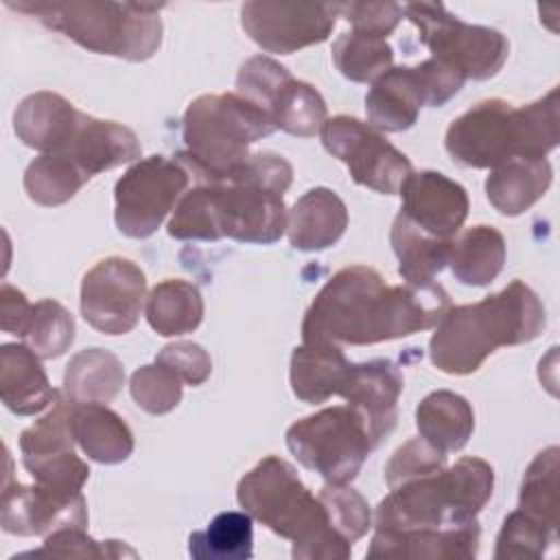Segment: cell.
<instances>
[{
	"label": "cell",
	"instance_id": "3",
	"mask_svg": "<svg viewBox=\"0 0 560 560\" xmlns=\"http://www.w3.org/2000/svg\"><path fill=\"white\" fill-rule=\"evenodd\" d=\"M560 90L514 107L503 98H486L457 116L444 136L446 153L468 168H494L508 160H545L558 144Z\"/></svg>",
	"mask_w": 560,
	"mask_h": 560
},
{
	"label": "cell",
	"instance_id": "45",
	"mask_svg": "<svg viewBox=\"0 0 560 560\" xmlns=\"http://www.w3.org/2000/svg\"><path fill=\"white\" fill-rule=\"evenodd\" d=\"M337 11L352 31L376 37H387L405 15L402 4L396 2H337Z\"/></svg>",
	"mask_w": 560,
	"mask_h": 560
},
{
	"label": "cell",
	"instance_id": "6",
	"mask_svg": "<svg viewBox=\"0 0 560 560\" xmlns=\"http://www.w3.org/2000/svg\"><path fill=\"white\" fill-rule=\"evenodd\" d=\"M494 470L481 457H462L453 466L389 488L374 514L376 529H435L477 521L490 501Z\"/></svg>",
	"mask_w": 560,
	"mask_h": 560
},
{
	"label": "cell",
	"instance_id": "26",
	"mask_svg": "<svg viewBox=\"0 0 560 560\" xmlns=\"http://www.w3.org/2000/svg\"><path fill=\"white\" fill-rule=\"evenodd\" d=\"M72 438L98 464H120L133 453V433L127 422L103 402H72Z\"/></svg>",
	"mask_w": 560,
	"mask_h": 560
},
{
	"label": "cell",
	"instance_id": "44",
	"mask_svg": "<svg viewBox=\"0 0 560 560\" xmlns=\"http://www.w3.org/2000/svg\"><path fill=\"white\" fill-rule=\"evenodd\" d=\"M446 466V453L438 451L422 438H413L398 446L385 464V481L389 488L413 477L440 470Z\"/></svg>",
	"mask_w": 560,
	"mask_h": 560
},
{
	"label": "cell",
	"instance_id": "31",
	"mask_svg": "<svg viewBox=\"0 0 560 560\" xmlns=\"http://www.w3.org/2000/svg\"><path fill=\"white\" fill-rule=\"evenodd\" d=\"M144 315L149 326L162 337L186 335L203 319V298L188 280H162L147 295Z\"/></svg>",
	"mask_w": 560,
	"mask_h": 560
},
{
	"label": "cell",
	"instance_id": "20",
	"mask_svg": "<svg viewBox=\"0 0 560 560\" xmlns=\"http://www.w3.org/2000/svg\"><path fill=\"white\" fill-rule=\"evenodd\" d=\"M479 523L435 529H376L368 558H416V560H468L479 551Z\"/></svg>",
	"mask_w": 560,
	"mask_h": 560
},
{
	"label": "cell",
	"instance_id": "42",
	"mask_svg": "<svg viewBox=\"0 0 560 560\" xmlns=\"http://www.w3.org/2000/svg\"><path fill=\"white\" fill-rule=\"evenodd\" d=\"M31 556L46 558H136V551L120 540H94L85 534V527H63L44 538V545Z\"/></svg>",
	"mask_w": 560,
	"mask_h": 560
},
{
	"label": "cell",
	"instance_id": "10",
	"mask_svg": "<svg viewBox=\"0 0 560 560\" xmlns=\"http://www.w3.org/2000/svg\"><path fill=\"white\" fill-rule=\"evenodd\" d=\"M402 13L416 24L418 37L433 59L451 66L464 79H490L508 59L510 44L499 31L462 22L442 2H409L402 4Z\"/></svg>",
	"mask_w": 560,
	"mask_h": 560
},
{
	"label": "cell",
	"instance_id": "22",
	"mask_svg": "<svg viewBox=\"0 0 560 560\" xmlns=\"http://www.w3.org/2000/svg\"><path fill=\"white\" fill-rule=\"evenodd\" d=\"M81 114L68 98L55 92L28 94L13 114L15 136L31 149L57 153L72 140Z\"/></svg>",
	"mask_w": 560,
	"mask_h": 560
},
{
	"label": "cell",
	"instance_id": "46",
	"mask_svg": "<svg viewBox=\"0 0 560 560\" xmlns=\"http://www.w3.org/2000/svg\"><path fill=\"white\" fill-rule=\"evenodd\" d=\"M155 363L173 370L186 385H201L212 372L210 354L192 341H175L164 346L158 352Z\"/></svg>",
	"mask_w": 560,
	"mask_h": 560
},
{
	"label": "cell",
	"instance_id": "18",
	"mask_svg": "<svg viewBox=\"0 0 560 560\" xmlns=\"http://www.w3.org/2000/svg\"><path fill=\"white\" fill-rule=\"evenodd\" d=\"M398 192L400 214L433 236L453 238L468 217L466 188L440 171H411Z\"/></svg>",
	"mask_w": 560,
	"mask_h": 560
},
{
	"label": "cell",
	"instance_id": "47",
	"mask_svg": "<svg viewBox=\"0 0 560 560\" xmlns=\"http://www.w3.org/2000/svg\"><path fill=\"white\" fill-rule=\"evenodd\" d=\"M33 315V304L15 287L2 282L0 287V328L9 335L24 337Z\"/></svg>",
	"mask_w": 560,
	"mask_h": 560
},
{
	"label": "cell",
	"instance_id": "1",
	"mask_svg": "<svg viewBox=\"0 0 560 560\" xmlns=\"http://www.w3.org/2000/svg\"><path fill=\"white\" fill-rule=\"evenodd\" d=\"M451 308L442 284H387L368 265L339 269L313 298L302 341L372 346L438 326Z\"/></svg>",
	"mask_w": 560,
	"mask_h": 560
},
{
	"label": "cell",
	"instance_id": "34",
	"mask_svg": "<svg viewBox=\"0 0 560 560\" xmlns=\"http://www.w3.org/2000/svg\"><path fill=\"white\" fill-rule=\"evenodd\" d=\"M188 553L197 560H245L254 553V527L247 512H221L203 532H192Z\"/></svg>",
	"mask_w": 560,
	"mask_h": 560
},
{
	"label": "cell",
	"instance_id": "15",
	"mask_svg": "<svg viewBox=\"0 0 560 560\" xmlns=\"http://www.w3.org/2000/svg\"><path fill=\"white\" fill-rule=\"evenodd\" d=\"M144 293L147 278L133 260L103 258L83 276L81 315L105 335H125L138 324Z\"/></svg>",
	"mask_w": 560,
	"mask_h": 560
},
{
	"label": "cell",
	"instance_id": "5",
	"mask_svg": "<svg viewBox=\"0 0 560 560\" xmlns=\"http://www.w3.org/2000/svg\"><path fill=\"white\" fill-rule=\"evenodd\" d=\"M293 166L278 153H254L225 177L195 182L203 186L217 241L269 245L287 232L284 192Z\"/></svg>",
	"mask_w": 560,
	"mask_h": 560
},
{
	"label": "cell",
	"instance_id": "7",
	"mask_svg": "<svg viewBox=\"0 0 560 560\" xmlns=\"http://www.w3.org/2000/svg\"><path fill=\"white\" fill-rule=\"evenodd\" d=\"M7 7L37 18L44 26L98 55H114L127 61H144L153 57L162 44L160 11L164 4L107 0H7Z\"/></svg>",
	"mask_w": 560,
	"mask_h": 560
},
{
	"label": "cell",
	"instance_id": "29",
	"mask_svg": "<svg viewBox=\"0 0 560 560\" xmlns=\"http://www.w3.org/2000/svg\"><path fill=\"white\" fill-rule=\"evenodd\" d=\"M392 249L398 256V273L405 282L429 284L446 267L453 238L433 236L413 225L405 214H396L389 232Z\"/></svg>",
	"mask_w": 560,
	"mask_h": 560
},
{
	"label": "cell",
	"instance_id": "8",
	"mask_svg": "<svg viewBox=\"0 0 560 560\" xmlns=\"http://www.w3.org/2000/svg\"><path fill=\"white\" fill-rule=\"evenodd\" d=\"M273 131L271 118L241 94H201L184 114L186 151L175 158L188 168L192 182L219 179L252 155L254 142Z\"/></svg>",
	"mask_w": 560,
	"mask_h": 560
},
{
	"label": "cell",
	"instance_id": "33",
	"mask_svg": "<svg viewBox=\"0 0 560 560\" xmlns=\"http://www.w3.org/2000/svg\"><path fill=\"white\" fill-rule=\"evenodd\" d=\"M265 112L276 129L300 138L315 136L328 114L322 94L311 83L300 81L293 74L278 88Z\"/></svg>",
	"mask_w": 560,
	"mask_h": 560
},
{
	"label": "cell",
	"instance_id": "19",
	"mask_svg": "<svg viewBox=\"0 0 560 560\" xmlns=\"http://www.w3.org/2000/svg\"><path fill=\"white\" fill-rule=\"evenodd\" d=\"M402 374L387 359L350 363L341 396L368 424V431L378 444L396 427V405L402 394Z\"/></svg>",
	"mask_w": 560,
	"mask_h": 560
},
{
	"label": "cell",
	"instance_id": "4",
	"mask_svg": "<svg viewBox=\"0 0 560 560\" xmlns=\"http://www.w3.org/2000/svg\"><path fill=\"white\" fill-rule=\"evenodd\" d=\"M243 512L293 542L295 560H346L352 545L335 532L326 508L282 457L269 455L245 472L236 488Z\"/></svg>",
	"mask_w": 560,
	"mask_h": 560
},
{
	"label": "cell",
	"instance_id": "2",
	"mask_svg": "<svg viewBox=\"0 0 560 560\" xmlns=\"http://www.w3.org/2000/svg\"><path fill=\"white\" fill-rule=\"evenodd\" d=\"M545 326L547 313L536 291L512 280L481 302L451 306L438 322L429 354L440 372L472 374L497 348L529 343Z\"/></svg>",
	"mask_w": 560,
	"mask_h": 560
},
{
	"label": "cell",
	"instance_id": "9",
	"mask_svg": "<svg viewBox=\"0 0 560 560\" xmlns=\"http://www.w3.org/2000/svg\"><path fill=\"white\" fill-rule=\"evenodd\" d=\"M284 438L295 459L326 483H350L376 446L368 424L350 405L315 411L293 422Z\"/></svg>",
	"mask_w": 560,
	"mask_h": 560
},
{
	"label": "cell",
	"instance_id": "25",
	"mask_svg": "<svg viewBox=\"0 0 560 560\" xmlns=\"http://www.w3.org/2000/svg\"><path fill=\"white\" fill-rule=\"evenodd\" d=\"M348 368L350 361L337 343L302 341L291 354V389L304 402H326L330 396L339 394Z\"/></svg>",
	"mask_w": 560,
	"mask_h": 560
},
{
	"label": "cell",
	"instance_id": "21",
	"mask_svg": "<svg viewBox=\"0 0 560 560\" xmlns=\"http://www.w3.org/2000/svg\"><path fill=\"white\" fill-rule=\"evenodd\" d=\"M74 162V166L92 179L94 175L127 162H138L142 147L138 136L114 120H101L81 114L79 127L66 149L57 151Z\"/></svg>",
	"mask_w": 560,
	"mask_h": 560
},
{
	"label": "cell",
	"instance_id": "32",
	"mask_svg": "<svg viewBox=\"0 0 560 560\" xmlns=\"http://www.w3.org/2000/svg\"><path fill=\"white\" fill-rule=\"evenodd\" d=\"M125 370L116 354L103 348L77 352L63 374V392L74 402H109L122 389Z\"/></svg>",
	"mask_w": 560,
	"mask_h": 560
},
{
	"label": "cell",
	"instance_id": "28",
	"mask_svg": "<svg viewBox=\"0 0 560 560\" xmlns=\"http://www.w3.org/2000/svg\"><path fill=\"white\" fill-rule=\"evenodd\" d=\"M416 427L420 438L438 451H462L475 431V411L464 396L438 389L416 407Z\"/></svg>",
	"mask_w": 560,
	"mask_h": 560
},
{
	"label": "cell",
	"instance_id": "23",
	"mask_svg": "<svg viewBox=\"0 0 560 560\" xmlns=\"http://www.w3.org/2000/svg\"><path fill=\"white\" fill-rule=\"evenodd\" d=\"M348 228V208L341 197L324 186L306 190L287 212L291 247L319 252L335 245Z\"/></svg>",
	"mask_w": 560,
	"mask_h": 560
},
{
	"label": "cell",
	"instance_id": "24",
	"mask_svg": "<svg viewBox=\"0 0 560 560\" xmlns=\"http://www.w3.org/2000/svg\"><path fill=\"white\" fill-rule=\"evenodd\" d=\"M52 389L39 357L26 343H4L0 348V398L18 416H33L52 405Z\"/></svg>",
	"mask_w": 560,
	"mask_h": 560
},
{
	"label": "cell",
	"instance_id": "30",
	"mask_svg": "<svg viewBox=\"0 0 560 560\" xmlns=\"http://www.w3.org/2000/svg\"><path fill=\"white\" fill-rule=\"evenodd\" d=\"M505 262V238L492 225H472L462 232L453 245L448 265L462 284L486 287L503 269Z\"/></svg>",
	"mask_w": 560,
	"mask_h": 560
},
{
	"label": "cell",
	"instance_id": "41",
	"mask_svg": "<svg viewBox=\"0 0 560 560\" xmlns=\"http://www.w3.org/2000/svg\"><path fill=\"white\" fill-rule=\"evenodd\" d=\"M182 383L184 381L173 370L160 363H151L138 368L131 374L129 392L140 409L151 416H162L179 405Z\"/></svg>",
	"mask_w": 560,
	"mask_h": 560
},
{
	"label": "cell",
	"instance_id": "39",
	"mask_svg": "<svg viewBox=\"0 0 560 560\" xmlns=\"http://www.w3.org/2000/svg\"><path fill=\"white\" fill-rule=\"evenodd\" d=\"M556 529L532 518L523 510H514L501 525L494 558H542L547 556V549L556 545Z\"/></svg>",
	"mask_w": 560,
	"mask_h": 560
},
{
	"label": "cell",
	"instance_id": "12",
	"mask_svg": "<svg viewBox=\"0 0 560 560\" xmlns=\"http://www.w3.org/2000/svg\"><path fill=\"white\" fill-rule=\"evenodd\" d=\"M177 158L149 155L133 162L114 188V221L129 238H149L177 206L190 182Z\"/></svg>",
	"mask_w": 560,
	"mask_h": 560
},
{
	"label": "cell",
	"instance_id": "35",
	"mask_svg": "<svg viewBox=\"0 0 560 560\" xmlns=\"http://www.w3.org/2000/svg\"><path fill=\"white\" fill-rule=\"evenodd\" d=\"M332 61L346 79L354 83H374L392 68L394 50L385 37L350 31L335 39Z\"/></svg>",
	"mask_w": 560,
	"mask_h": 560
},
{
	"label": "cell",
	"instance_id": "14",
	"mask_svg": "<svg viewBox=\"0 0 560 560\" xmlns=\"http://www.w3.org/2000/svg\"><path fill=\"white\" fill-rule=\"evenodd\" d=\"M72 398L57 392L50 409L20 435L22 464L35 483L61 494H81L90 466L74 453L70 429Z\"/></svg>",
	"mask_w": 560,
	"mask_h": 560
},
{
	"label": "cell",
	"instance_id": "38",
	"mask_svg": "<svg viewBox=\"0 0 560 560\" xmlns=\"http://www.w3.org/2000/svg\"><path fill=\"white\" fill-rule=\"evenodd\" d=\"M22 339L39 359H55L72 346L74 319L59 302L39 300Z\"/></svg>",
	"mask_w": 560,
	"mask_h": 560
},
{
	"label": "cell",
	"instance_id": "40",
	"mask_svg": "<svg viewBox=\"0 0 560 560\" xmlns=\"http://www.w3.org/2000/svg\"><path fill=\"white\" fill-rule=\"evenodd\" d=\"M317 497L324 503L335 532H339L350 545L363 538L372 527L368 501L348 483H326Z\"/></svg>",
	"mask_w": 560,
	"mask_h": 560
},
{
	"label": "cell",
	"instance_id": "13",
	"mask_svg": "<svg viewBox=\"0 0 560 560\" xmlns=\"http://www.w3.org/2000/svg\"><path fill=\"white\" fill-rule=\"evenodd\" d=\"M324 149L341 160L350 177L381 195H396L411 173V162L378 129L354 116H332L319 129Z\"/></svg>",
	"mask_w": 560,
	"mask_h": 560
},
{
	"label": "cell",
	"instance_id": "37",
	"mask_svg": "<svg viewBox=\"0 0 560 560\" xmlns=\"http://www.w3.org/2000/svg\"><path fill=\"white\" fill-rule=\"evenodd\" d=\"M518 510L558 532V446L540 451L527 466Z\"/></svg>",
	"mask_w": 560,
	"mask_h": 560
},
{
	"label": "cell",
	"instance_id": "27",
	"mask_svg": "<svg viewBox=\"0 0 560 560\" xmlns=\"http://www.w3.org/2000/svg\"><path fill=\"white\" fill-rule=\"evenodd\" d=\"M551 164L545 160L514 158L494 168L486 179V197L505 217L529 210L551 186Z\"/></svg>",
	"mask_w": 560,
	"mask_h": 560
},
{
	"label": "cell",
	"instance_id": "11",
	"mask_svg": "<svg viewBox=\"0 0 560 560\" xmlns=\"http://www.w3.org/2000/svg\"><path fill=\"white\" fill-rule=\"evenodd\" d=\"M464 74L438 59L398 66L381 74L365 94L368 122L378 131H405L422 107H442L464 85Z\"/></svg>",
	"mask_w": 560,
	"mask_h": 560
},
{
	"label": "cell",
	"instance_id": "17",
	"mask_svg": "<svg viewBox=\"0 0 560 560\" xmlns=\"http://www.w3.org/2000/svg\"><path fill=\"white\" fill-rule=\"evenodd\" d=\"M0 525L15 536H48L63 527H85L88 505L83 494H61L39 483L4 486Z\"/></svg>",
	"mask_w": 560,
	"mask_h": 560
},
{
	"label": "cell",
	"instance_id": "16",
	"mask_svg": "<svg viewBox=\"0 0 560 560\" xmlns=\"http://www.w3.org/2000/svg\"><path fill=\"white\" fill-rule=\"evenodd\" d=\"M337 2H243L241 26L267 52L291 55L322 44L335 28Z\"/></svg>",
	"mask_w": 560,
	"mask_h": 560
},
{
	"label": "cell",
	"instance_id": "43",
	"mask_svg": "<svg viewBox=\"0 0 560 560\" xmlns=\"http://www.w3.org/2000/svg\"><path fill=\"white\" fill-rule=\"evenodd\" d=\"M291 77V72L267 55L249 57L236 74V94L258 105L262 112L269 105L278 88ZM267 114V112H265Z\"/></svg>",
	"mask_w": 560,
	"mask_h": 560
},
{
	"label": "cell",
	"instance_id": "36",
	"mask_svg": "<svg viewBox=\"0 0 560 560\" xmlns=\"http://www.w3.org/2000/svg\"><path fill=\"white\" fill-rule=\"evenodd\" d=\"M88 177L63 153H42L24 173V190L39 206H61L72 199Z\"/></svg>",
	"mask_w": 560,
	"mask_h": 560
}]
</instances>
